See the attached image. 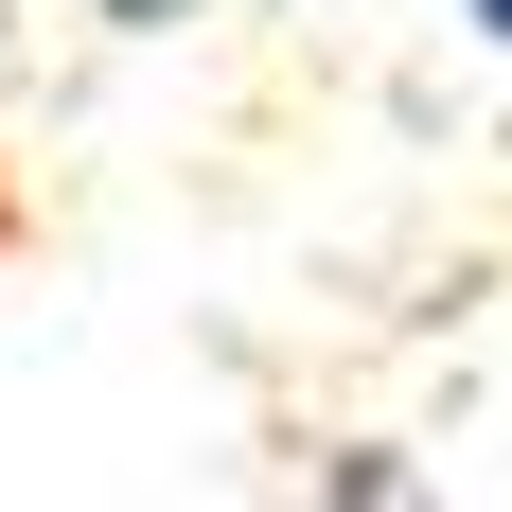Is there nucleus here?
I'll use <instances>...</instances> for the list:
<instances>
[{
	"mask_svg": "<svg viewBox=\"0 0 512 512\" xmlns=\"http://www.w3.org/2000/svg\"><path fill=\"white\" fill-rule=\"evenodd\" d=\"M106 18H124V36H177V18H195V0H106Z\"/></svg>",
	"mask_w": 512,
	"mask_h": 512,
	"instance_id": "obj_1",
	"label": "nucleus"
},
{
	"mask_svg": "<svg viewBox=\"0 0 512 512\" xmlns=\"http://www.w3.org/2000/svg\"><path fill=\"white\" fill-rule=\"evenodd\" d=\"M460 18H477V53H512V0H460Z\"/></svg>",
	"mask_w": 512,
	"mask_h": 512,
	"instance_id": "obj_2",
	"label": "nucleus"
}]
</instances>
